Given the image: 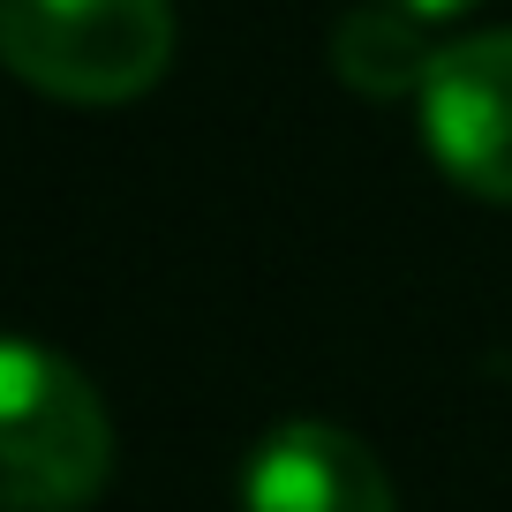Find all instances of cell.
Instances as JSON below:
<instances>
[{
    "label": "cell",
    "mask_w": 512,
    "mask_h": 512,
    "mask_svg": "<svg viewBox=\"0 0 512 512\" xmlns=\"http://www.w3.org/2000/svg\"><path fill=\"white\" fill-rule=\"evenodd\" d=\"M0 53L38 98L128 106L174 61V0H0Z\"/></svg>",
    "instance_id": "7a4b0ae2"
},
{
    "label": "cell",
    "mask_w": 512,
    "mask_h": 512,
    "mask_svg": "<svg viewBox=\"0 0 512 512\" xmlns=\"http://www.w3.org/2000/svg\"><path fill=\"white\" fill-rule=\"evenodd\" d=\"M113 475V422L68 354L8 339L0 354V482L8 512H83Z\"/></svg>",
    "instance_id": "6da1fadb"
},
{
    "label": "cell",
    "mask_w": 512,
    "mask_h": 512,
    "mask_svg": "<svg viewBox=\"0 0 512 512\" xmlns=\"http://www.w3.org/2000/svg\"><path fill=\"white\" fill-rule=\"evenodd\" d=\"M415 113L445 181L482 204H512V31H467L437 46Z\"/></svg>",
    "instance_id": "3957f363"
},
{
    "label": "cell",
    "mask_w": 512,
    "mask_h": 512,
    "mask_svg": "<svg viewBox=\"0 0 512 512\" xmlns=\"http://www.w3.org/2000/svg\"><path fill=\"white\" fill-rule=\"evenodd\" d=\"M241 512H392V482L339 422H279L241 467Z\"/></svg>",
    "instance_id": "277c9868"
},
{
    "label": "cell",
    "mask_w": 512,
    "mask_h": 512,
    "mask_svg": "<svg viewBox=\"0 0 512 512\" xmlns=\"http://www.w3.org/2000/svg\"><path fill=\"white\" fill-rule=\"evenodd\" d=\"M430 23H415L407 8H347L339 16V31H332V68H339V83L347 91H362V98H422V83H430V68H437V46L430 38Z\"/></svg>",
    "instance_id": "5b68a950"
},
{
    "label": "cell",
    "mask_w": 512,
    "mask_h": 512,
    "mask_svg": "<svg viewBox=\"0 0 512 512\" xmlns=\"http://www.w3.org/2000/svg\"><path fill=\"white\" fill-rule=\"evenodd\" d=\"M392 8H407L415 23H452V16H467V8H482V0H392Z\"/></svg>",
    "instance_id": "8992f818"
}]
</instances>
